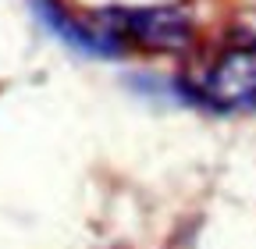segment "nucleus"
Segmentation results:
<instances>
[{"mask_svg": "<svg viewBox=\"0 0 256 249\" xmlns=\"http://www.w3.org/2000/svg\"><path fill=\"white\" fill-rule=\"evenodd\" d=\"M92 18L124 46H139L146 54H182L196 43V18L185 4L100 8Z\"/></svg>", "mask_w": 256, "mask_h": 249, "instance_id": "f257e3e1", "label": "nucleus"}, {"mask_svg": "<svg viewBox=\"0 0 256 249\" xmlns=\"http://www.w3.org/2000/svg\"><path fill=\"white\" fill-rule=\"evenodd\" d=\"M28 11L54 40H60L72 54L89 57V60H118L124 57V43L118 36H110L100 25H86L75 14H68V8L60 0H28Z\"/></svg>", "mask_w": 256, "mask_h": 249, "instance_id": "7ed1b4c3", "label": "nucleus"}, {"mask_svg": "<svg viewBox=\"0 0 256 249\" xmlns=\"http://www.w3.org/2000/svg\"><path fill=\"white\" fill-rule=\"evenodd\" d=\"M228 40L232 46H256V14H242V22L232 25Z\"/></svg>", "mask_w": 256, "mask_h": 249, "instance_id": "20e7f679", "label": "nucleus"}, {"mask_svg": "<svg viewBox=\"0 0 256 249\" xmlns=\"http://www.w3.org/2000/svg\"><path fill=\"white\" fill-rule=\"evenodd\" d=\"M200 110L210 114H252L256 110V46L224 50L203 82H196Z\"/></svg>", "mask_w": 256, "mask_h": 249, "instance_id": "f03ea898", "label": "nucleus"}]
</instances>
